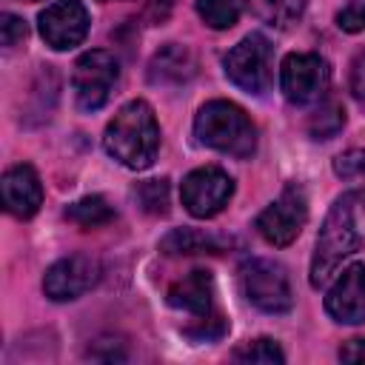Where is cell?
Wrapping results in <instances>:
<instances>
[{
    "label": "cell",
    "mask_w": 365,
    "mask_h": 365,
    "mask_svg": "<svg viewBox=\"0 0 365 365\" xmlns=\"http://www.w3.org/2000/svg\"><path fill=\"white\" fill-rule=\"evenodd\" d=\"M103 145L120 165L131 171L148 168L160 151V125H157L154 108L145 100L125 103L114 114V120L106 125Z\"/></svg>",
    "instance_id": "6da1fadb"
},
{
    "label": "cell",
    "mask_w": 365,
    "mask_h": 365,
    "mask_svg": "<svg viewBox=\"0 0 365 365\" xmlns=\"http://www.w3.org/2000/svg\"><path fill=\"white\" fill-rule=\"evenodd\" d=\"M359 245H362V237L354 222V194L348 191L334 200L331 211L319 225L314 257H311V285L314 288L325 285L339 271V265L359 251Z\"/></svg>",
    "instance_id": "7a4b0ae2"
},
{
    "label": "cell",
    "mask_w": 365,
    "mask_h": 365,
    "mask_svg": "<svg viewBox=\"0 0 365 365\" xmlns=\"http://www.w3.org/2000/svg\"><path fill=\"white\" fill-rule=\"evenodd\" d=\"M194 134L205 148L245 160L257 151V128L231 100H208L194 117Z\"/></svg>",
    "instance_id": "3957f363"
},
{
    "label": "cell",
    "mask_w": 365,
    "mask_h": 365,
    "mask_svg": "<svg viewBox=\"0 0 365 365\" xmlns=\"http://www.w3.org/2000/svg\"><path fill=\"white\" fill-rule=\"evenodd\" d=\"M240 288L245 299L265 314H285L294 305L288 274L274 259H262V257L245 259L240 265Z\"/></svg>",
    "instance_id": "277c9868"
},
{
    "label": "cell",
    "mask_w": 365,
    "mask_h": 365,
    "mask_svg": "<svg viewBox=\"0 0 365 365\" xmlns=\"http://www.w3.org/2000/svg\"><path fill=\"white\" fill-rule=\"evenodd\" d=\"M274 68V51H271V43L262 37V34H245L225 57H222V71L225 77L248 91V94H265L268 86H271V71Z\"/></svg>",
    "instance_id": "5b68a950"
},
{
    "label": "cell",
    "mask_w": 365,
    "mask_h": 365,
    "mask_svg": "<svg viewBox=\"0 0 365 365\" xmlns=\"http://www.w3.org/2000/svg\"><path fill=\"white\" fill-rule=\"evenodd\" d=\"M120 77V63L106 48H91L80 54L71 74V88L80 111H97L108 103L114 86Z\"/></svg>",
    "instance_id": "8992f818"
},
{
    "label": "cell",
    "mask_w": 365,
    "mask_h": 365,
    "mask_svg": "<svg viewBox=\"0 0 365 365\" xmlns=\"http://www.w3.org/2000/svg\"><path fill=\"white\" fill-rule=\"evenodd\" d=\"M331 83V68L328 60L314 54V51H294L282 60L279 68V88L288 103L294 106H308L317 103Z\"/></svg>",
    "instance_id": "52a82bcc"
},
{
    "label": "cell",
    "mask_w": 365,
    "mask_h": 365,
    "mask_svg": "<svg viewBox=\"0 0 365 365\" xmlns=\"http://www.w3.org/2000/svg\"><path fill=\"white\" fill-rule=\"evenodd\" d=\"M234 194V180L220 168V165H202L185 174L182 185H180V197L182 205L191 217L197 220H208L217 217L228 200Z\"/></svg>",
    "instance_id": "ba28073f"
},
{
    "label": "cell",
    "mask_w": 365,
    "mask_h": 365,
    "mask_svg": "<svg viewBox=\"0 0 365 365\" xmlns=\"http://www.w3.org/2000/svg\"><path fill=\"white\" fill-rule=\"evenodd\" d=\"M308 220V200L299 185H285L282 194L257 217V231L265 242L285 248L291 245Z\"/></svg>",
    "instance_id": "9c48e42d"
},
{
    "label": "cell",
    "mask_w": 365,
    "mask_h": 365,
    "mask_svg": "<svg viewBox=\"0 0 365 365\" xmlns=\"http://www.w3.org/2000/svg\"><path fill=\"white\" fill-rule=\"evenodd\" d=\"M37 23L46 46H51L54 51H68L86 40L91 20L80 0H54L40 11Z\"/></svg>",
    "instance_id": "30bf717a"
},
{
    "label": "cell",
    "mask_w": 365,
    "mask_h": 365,
    "mask_svg": "<svg viewBox=\"0 0 365 365\" xmlns=\"http://www.w3.org/2000/svg\"><path fill=\"white\" fill-rule=\"evenodd\" d=\"M100 279V262L86 254H71L57 259L46 277H43V291L54 302H71L83 297L88 288H94Z\"/></svg>",
    "instance_id": "8fae6325"
},
{
    "label": "cell",
    "mask_w": 365,
    "mask_h": 365,
    "mask_svg": "<svg viewBox=\"0 0 365 365\" xmlns=\"http://www.w3.org/2000/svg\"><path fill=\"white\" fill-rule=\"evenodd\" d=\"M325 311L328 317L345 325L365 322V265L362 262L342 268L339 279L331 285L325 297Z\"/></svg>",
    "instance_id": "7c38bea8"
},
{
    "label": "cell",
    "mask_w": 365,
    "mask_h": 365,
    "mask_svg": "<svg viewBox=\"0 0 365 365\" xmlns=\"http://www.w3.org/2000/svg\"><path fill=\"white\" fill-rule=\"evenodd\" d=\"M43 202V185L31 165L17 163L3 174V205L11 217L29 220Z\"/></svg>",
    "instance_id": "4fadbf2b"
},
{
    "label": "cell",
    "mask_w": 365,
    "mask_h": 365,
    "mask_svg": "<svg viewBox=\"0 0 365 365\" xmlns=\"http://www.w3.org/2000/svg\"><path fill=\"white\" fill-rule=\"evenodd\" d=\"M168 305L194 314L197 319L214 314V277L202 268L191 271L168 288Z\"/></svg>",
    "instance_id": "5bb4252c"
},
{
    "label": "cell",
    "mask_w": 365,
    "mask_h": 365,
    "mask_svg": "<svg viewBox=\"0 0 365 365\" xmlns=\"http://www.w3.org/2000/svg\"><path fill=\"white\" fill-rule=\"evenodd\" d=\"M194 54L180 43H165L148 63V80L154 86H180L194 77Z\"/></svg>",
    "instance_id": "9a60e30c"
},
{
    "label": "cell",
    "mask_w": 365,
    "mask_h": 365,
    "mask_svg": "<svg viewBox=\"0 0 365 365\" xmlns=\"http://www.w3.org/2000/svg\"><path fill=\"white\" fill-rule=\"evenodd\" d=\"M231 245V240L197 231V228H174L160 240L163 254H220Z\"/></svg>",
    "instance_id": "2e32d148"
},
{
    "label": "cell",
    "mask_w": 365,
    "mask_h": 365,
    "mask_svg": "<svg viewBox=\"0 0 365 365\" xmlns=\"http://www.w3.org/2000/svg\"><path fill=\"white\" fill-rule=\"evenodd\" d=\"M248 9L257 20L274 26V29H291L305 14V0H248Z\"/></svg>",
    "instance_id": "e0dca14e"
},
{
    "label": "cell",
    "mask_w": 365,
    "mask_h": 365,
    "mask_svg": "<svg viewBox=\"0 0 365 365\" xmlns=\"http://www.w3.org/2000/svg\"><path fill=\"white\" fill-rule=\"evenodd\" d=\"M66 220L77 222L80 228H97V225H106L114 220V208L103 200V197H83L77 202H71L66 208Z\"/></svg>",
    "instance_id": "ac0fdd59"
},
{
    "label": "cell",
    "mask_w": 365,
    "mask_h": 365,
    "mask_svg": "<svg viewBox=\"0 0 365 365\" xmlns=\"http://www.w3.org/2000/svg\"><path fill=\"white\" fill-rule=\"evenodd\" d=\"M342 125H345V108L334 97L322 100L317 106V111L311 114V120H308V131H311L314 140H331L334 134L342 131Z\"/></svg>",
    "instance_id": "d6986e66"
},
{
    "label": "cell",
    "mask_w": 365,
    "mask_h": 365,
    "mask_svg": "<svg viewBox=\"0 0 365 365\" xmlns=\"http://www.w3.org/2000/svg\"><path fill=\"white\" fill-rule=\"evenodd\" d=\"M334 174L351 185V194L365 202V148H351L334 160Z\"/></svg>",
    "instance_id": "ffe728a7"
},
{
    "label": "cell",
    "mask_w": 365,
    "mask_h": 365,
    "mask_svg": "<svg viewBox=\"0 0 365 365\" xmlns=\"http://www.w3.org/2000/svg\"><path fill=\"white\" fill-rule=\"evenodd\" d=\"M240 11H242V0H197L200 20L217 31L231 29L240 20Z\"/></svg>",
    "instance_id": "44dd1931"
},
{
    "label": "cell",
    "mask_w": 365,
    "mask_h": 365,
    "mask_svg": "<svg viewBox=\"0 0 365 365\" xmlns=\"http://www.w3.org/2000/svg\"><path fill=\"white\" fill-rule=\"evenodd\" d=\"M134 200L145 214H168V180H143L134 185Z\"/></svg>",
    "instance_id": "7402d4cb"
},
{
    "label": "cell",
    "mask_w": 365,
    "mask_h": 365,
    "mask_svg": "<svg viewBox=\"0 0 365 365\" xmlns=\"http://www.w3.org/2000/svg\"><path fill=\"white\" fill-rule=\"evenodd\" d=\"M234 359L237 362H265V365H271V362H285V354H282V348L274 342V339H268V336H262V339H254V342H245L242 348H237L234 351Z\"/></svg>",
    "instance_id": "603a6c76"
},
{
    "label": "cell",
    "mask_w": 365,
    "mask_h": 365,
    "mask_svg": "<svg viewBox=\"0 0 365 365\" xmlns=\"http://www.w3.org/2000/svg\"><path fill=\"white\" fill-rule=\"evenodd\" d=\"M336 26L348 34L365 31V0H348L339 11H336Z\"/></svg>",
    "instance_id": "cb8c5ba5"
},
{
    "label": "cell",
    "mask_w": 365,
    "mask_h": 365,
    "mask_svg": "<svg viewBox=\"0 0 365 365\" xmlns=\"http://www.w3.org/2000/svg\"><path fill=\"white\" fill-rule=\"evenodd\" d=\"M26 34H29V29H26V20L23 17H17L11 11H3L0 14V40H3L6 48H11L14 43L26 40Z\"/></svg>",
    "instance_id": "d4e9b609"
},
{
    "label": "cell",
    "mask_w": 365,
    "mask_h": 365,
    "mask_svg": "<svg viewBox=\"0 0 365 365\" xmlns=\"http://www.w3.org/2000/svg\"><path fill=\"white\" fill-rule=\"evenodd\" d=\"M348 88H351V94H354L359 103H365V51H359V54L354 57V63H351Z\"/></svg>",
    "instance_id": "484cf974"
},
{
    "label": "cell",
    "mask_w": 365,
    "mask_h": 365,
    "mask_svg": "<svg viewBox=\"0 0 365 365\" xmlns=\"http://www.w3.org/2000/svg\"><path fill=\"white\" fill-rule=\"evenodd\" d=\"M342 362H365V339H351L339 348Z\"/></svg>",
    "instance_id": "4316f807"
},
{
    "label": "cell",
    "mask_w": 365,
    "mask_h": 365,
    "mask_svg": "<svg viewBox=\"0 0 365 365\" xmlns=\"http://www.w3.org/2000/svg\"><path fill=\"white\" fill-rule=\"evenodd\" d=\"M151 9H154L160 17H165V14L174 9V0H151Z\"/></svg>",
    "instance_id": "83f0119b"
},
{
    "label": "cell",
    "mask_w": 365,
    "mask_h": 365,
    "mask_svg": "<svg viewBox=\"0 0 365 365\" xmlns=\"http://www.w3.org/2000/svg\"><path fill=\"white\" fill-rule=\"evenodd\" d=\"M26 3H37V0H26Z\"/></svg>",
    "instance_id": "f1b7e54d"
}]
</instances>
